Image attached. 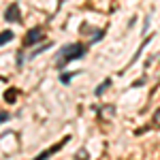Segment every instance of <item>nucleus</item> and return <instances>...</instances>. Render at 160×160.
<instances>
[{
	"mask_svg": "<svg viewBox=\"0 0 160 160\" xmlns=\"http://www.w3.org/2000/svg\"><path fill=\"white\" fill-rule=\"evenodd\" d=\"M83 56H86V45H81V43H71V45H66V47L60 49V56H58V60H56V66H58V68H64L68 62L79 60V58H83Z\"/></svg>",
	"mask_w": 160,
	"mask_h": 160,
	"instance_id": "f257e3e1",
	"label": "nucleus"
},
{
	"mask_svg": "<svg viewBox=\"0 0 160 160\" xmlns=\"http://www.w3.org/2000/svg\"><path fill=\"white\" fill-rule=\"evenodd\" d=\"M43 28L41 26H37V28H30L28 32H26L24 37V47H32V45H37V43H41V38H43Z\"/></svg>",
	"mask_w": 160,
	"mask_h": 160,
	"instance_id": "f03ea898",
	"label": "nucleus"
},
{
	"mask_svg": "<svg viewBox=\"0 0 160 160\" xmlns=\"http://www.w3.org/2000/svg\"><path fill=\"white\" fill-rule=\"evenodd\" d=\"M68 141H71V137H64L62 141H58L56 145H51V148H47V149H45V152H41V154H38V156H34V158H32V160H47V158H49V156H53L56 152H60V149L64 148V145H66Z\"/></svg>",
	"mask_w": 160,
	"mask_h": 160,
	"instance_id": "7ed1b4c3",
	"label": "nucleus"
},
{
	"mask_svg": "<svg viewBox=\"0 0 160 160\" xmlns=\"http://www.w3.org/2000/svg\"><path fill=\"white\" fill-rule=\"evenodd\" d=\"M19 17H22V13H19V7L17 4H11V7H7V11H4V19L13 24V22H19Z\"/></svg>",
	"mask_w": 160,
	"mask_h": 160,
	"instance_id": "20e7f679",
	"label": "nucleus"
},
{
	"mask_svg": "<svg viewBox=\"0 0 160 160\" xmlns=\"http://www.w3.org/2000/svg\"><path fill=\"white\" fill-rule=\"evenodd\" d=\"M17 96H19V90H17V88H9V90L4 92V100H7V102H15Z\"/></svg>",
	"mask_w": 160,
	"mask_h": 160,
	"instance_id": "39448f33",
	"label": "nucleus"
},
{
	"mask_svg": "<svg viewBox=\"0 0 160 160\" xmlns=\"http://www.w3.org/2000/svg\"><path fill=\"white\" fill-rule=\"evenodd\" d=\"M109 88H111V79H105V81L94 90V94H96V96H102V94H105V90H109Z\"/></svg>",
	"mask_w": 160,
	"mask_h": 160,
	"instance_id": "423d86ee",
	"label": "nucleus"
},
{
	"mask_svg": "<svg viewBox=\"0 0 160 160\" xmlns=\"http://www.w3.org/2000/svg\"><path fill=\"white\" fill-rule=\"evenodd\" d=\"M9 41H13V32H11V30H4V32H0V47H2V45H7Z\"/></svg>",
	"mask_w": 160,
	"mask_h": 160,
	"instance_id": "0eeeda50",
	"label": "nucleus"
},
{
	"mask_svg": "<svg viewBox=\"0 0 160 160\" xmlns=\"http://www.w3.org/2000/svg\"><path fill=\"white\" fill-rule=\"evenodd\" d=\"M75 75H77V73H62L60 81H62V83H68V81H71V79L75 77Z\"/></svg>",
	"mask_w": 160,
	"mask_h": 160,
	"instance_id": "6e6552de",
	"label": "nucleus"
},
{
	"mask_svg": "<svg viewBox=\"0 0 160 160\" xmlns=\"http://www.w3.org/2000/svg\"><path fill=\"white\" fill-rule=\"evenodd\" d=\"M102 34H105L102 30H96V32H94V37H92V43H98L100 38H102Z\"/></svg>",
	"mask_w": 160,
	"mask_h": 160,
	"instance_id": "1a4fd4ad",
	"label": "nucleus"
},
{
	"mask_svg": "<svg viewBox=\"0 0 160 160\" xmlns=\"http://www.w3.org/2000/svg\"><path fill=\"white\" fill-rule=\"evenodd\" d=\"M152 124H154V126H160V109L154 113V118H152Z\"/></svg>",
	"mask_w": 160,
	"mask_h": 160,
	"instance_id": "9d476101",
	"label": "nucleus"
},
{
	"mask_svg": "<svg viewBox=\"0 0 160 160\" xmlns=\"http://www.w3.org/2000/svg\"><path fill=\"white\" fill-rule=\"evenodd\" d=\"M77 160H88V152L86 149H81V152L77 154Z\"/></svg>",
	"mask_w": 160,
	"mask_h": 160,
	"instance_id": "9b49d317",
	"label": "nucleus"
},
{
	"mask_svg": "<svg viewBox=\"0 0 160 160\" xmlns=\"http://www.w3.org/2000/svg\"><path fill=\"white\" fill-rule=\"evenodd\" d=\"M7 120H9V113H7V111H0V124L7 122Z\"/></svg>",
	"mask_w": 160,
	"mask_h": 160,
	"instance_id": "f8f14e48",
	"label": "nucleus"
},
{
	"mask_svg": "<svg viewBox=\"0 0 160 160\" xmlns=\"http://www.w3.org/2000/svg\"><path fill=\"white\" fill-rule=\"evenodd\" d=\"M22 62H24V51L17 53V66H22Z\"/></svg>",
	"mask_w": 160,
	"mask_h": 160,
	"instance_id": "ddd939ff",
	"label": "nucleus"
}]
</instances>
